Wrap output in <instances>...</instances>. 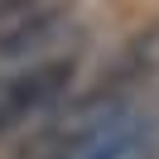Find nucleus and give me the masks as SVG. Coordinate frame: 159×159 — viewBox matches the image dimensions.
I'll use <instances>...</instances> for the list:
<instances>
[{
    "instance_id": "nucleus-2",
    "label": "nucleus",
    "mask_w": 159,
    "mask_h": 159,
    "mask_svg": "<svg viewBox=\"0 0 159 159\" xmlns=\"http://www.w3.org/2000/svg\"><path fill=\"white\" fill-rule=\"evenodd\" d=\"M77 82V63L68 53L58 58H39V63H15L0 68V140L15 135L20 125L48 116Z\"/></svg>"
},
{
    "instance_id": "nucleus-4",
    "label": "nucleus",
    "mask_w": 159,
    "mask_h": 159,
    "mask_svg": "<svg viewBox=\"0 0 159 159\" xmlns=\"http://www.w3.org/2000/svg\"><path fill=\"white\" fill-rule=\"evenodd\" d=\"M77 10L58 5V0H43L29 15L0 24V68H15V63H39V58H58L63 43L77 39Z\"/></svg>"
},
{
    "instance_id": "nucleus-1",
    "label": "nucleus",
    "mask_w": 159,
    "mask_h": 159,
    "mask_svg": "<svg viewBox=\"0 0 159 159\" xmlns=\"http://www.w3.org/2000/svg\"><path fill=\"white\" fill-rule=\"evenodd\" d=\"M24 159H159V135L140 97L130 101L77 97L72 111Z\"/></svg>"
},
{
    "instance_id": "nucleus-3",
    "label": "nucleus",
    "mask_w": 159,
    "mask_h": 159,
    "mask_svg": "<svg viewBox=\"0 0 159 159\" xmlns=\"http://www.w3.org/2000/svg\"><path fill=\"white\" fill-rule=\"evenodd\" d=\"M149 82H159V15L149 24H140V29H130L116 43V53L97 68V82L82 97H92V101H130Z\"/></svg>"
},
{
    "instance_id": "nucleus-5",
    "label": "nucleus",
    "mask_w": 159,
    "mask_h": 159,
    "mask_svg": "<svg viewBox=\"0 0 159 159\" xmlns=\"http://www.w3.org/2000/svg\"><path fill=\"white\" fill-rule=\"evenodd\" d=\"M34 5H43V0H0V24H10V20H20V15H29Z\"/></svg>"
}]
</instances>
